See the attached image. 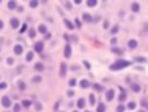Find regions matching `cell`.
<instances>
[{
  "label": "cell",
  "instance_id": "1",
  "mask_svg": "<svg viewBox=\"0 0 148 112\" xmlns=\"http://www.w3.org/2000/svg\"><path fill=\"white\" fill-rule=\"evenodd\" d=\"M131 65V62H128V60H117L115 63L110 65V70L112 71H118V70H121V68H126Z\"/></svg>",
  "mask_w": 148,
  "mask_h": 112
},
{
  "label": "cell",
  "instance_id": "2",
  "mask_svg": "<svg viewBox=\"0 0 148 112\" xmlns=\"http://www.w3.org/2000/svg\"><path fill=\"white\" fill-rule=\"evenodd\" d=\"M43 49H44V43H43V41H36V43H35V46H33V51H35V52L41 54Z\"/></svg>",
  "mask_w": 148,
  "mask_h": 112
},
{
  "label": "cell",
  "instance_id": "3",
  "mask_svg": "<svg viewBox=\"0 0 148 112\" xmlns=\"http://www.w3.org/2000/svg\"><path fill=\"white\" fill-rule=\"evenodd\" d=\"M2 106H3V107H11V98L10 96H3L2 98Z\"/></svg>",
  "mask_w": 148,
  "mask_h": 112
},
{
  "label": "cell",
  "instance_id": "4",
  "mask_svg": "<svg viewBox=\"0 0 148 112\" xmlns=\"http://www.w3.org/2000/svg\"><path fill=\"white\" fill-rule=\"evenodd\" d=\"M63 55L66 57V59H69V57H71V46H69V44L65 46V49H63Z\"/></svg>",
  "mask_w": 148,
  "mask_h": 112
},
{
  "label": "cell",
  "instance_id": "5",
  "mask_svg": "<svg viewBox=\"0 0 148 112\" xmlns=\"http://www.w3.org/2000/svg\"><path fill=\"white\" fill-rule=\"evenodd\" d=\"M114 98H115V92H114V90H107V92H106V100L112 101Z\"/></svg>",
  "mask_w": 148,
  "mask_h": 112
},
{
  "label": "cell",
  "instance_id": "6",
  "mask_svg": "<svg viewBox=\"0 0 148 112\" xmlns=\"http://www.w3.org/2000/svg\"><path fill=\"white\" fill-rule=\"evenodd\" d=\"M22 52H24V47L21 44H16L14 46V54H16V55H21Z\"/></svg>",
  "mask_w": 148,
  "mask_h": 112
},
{
  "label": "cell",
  "instance_id": "7",
  "mask_svg": "<svg viewBox=\"0 0 148 112\" xmlns=\"http://www.w3.org/2000/svg\"><path fill=\"white\" fill-rule=\"evenodd\" d=\"M128 47L129 49H136L137 47V41H136V40H129V41H128Z\"/></svg>",
  "mask_w": 148,
  "mask_h": 112
},
{
  "label": "cell",
  "instance_id": "8",
  "mask_svg": "<svg viewBox=\"0 0 148 112\" xmlns=\"http://www.w3.org/2000/svg\"><path fill=\"white\" fill-rule=\"evenodd\" d=\"M131 10H132L134 13H137L139 10H140V5L137 3V2H134V3H131Z\"/></svg>",
  "mask_w": 148,
  "mask_h": 112
},
{
  "label": "cell",
  "instance_id": "9",
  "mask_svg": "<svg viewBox=\"0 0 148 112\" xmlns=\"http://www.w3.org/2000/svg\"><path fill=\"white\" fill-rule=\"evenodd\" d=\"M38 32H39V33H47V27H46L44 25V24H41V25H38Z\"/></svg>",
  "mask_w": 148,
  "mask_h": 112
},
{
  "label": "cell",
  "instance_id": "10",
  "mask_svg": "<svg viewBox=\"0 0 148 112\" xmlns=\"http://www.w3.org/2000/svg\"><path fill=\"white\" fill-rule=\"evenodd\" d=\"M66 68H68V66H66L65 63L60 66V76H61V77H65V76H66Z\"/></svg>",
  "mask_w": 148,
  "mask_h": 112
},
{
  "label": "cell",
  "instance_id": "11",
  "mask_svg": "<svg viewBox=\"0 0 148 112\" xmlns=\"http://www.w3.org/2000/svg\"><path fill=\"white\" fill-rule=\"evenodd\" d=\"M10 24H11V27H13V29H19V21H17V19H11V22H10Z\"/></svg>",
  "mask_w": 148,
  "mask_h": 112
},
{
  "label": "cell",
  "instance_id": "12",
  "mask_svg": "<svg viewBox=\"0 0 148 112\" xmlns=\"http://www.w3.org/2000/svg\"><path fill=\"white\" fill-rule=\"evenodd\" d=\"M80 87H82V88H87V87H90V82H88L87 79H82V81H80Z\"/></svg>",
  "mask_w": 148,
  "mask_h": 112
},
{
  "label": "cell",
  "instance_id": "13",
  "mask_svg": "<svg viewBox=\"0 0 148 112\" xmlns=\"http://www.w3.org/2000/svg\"><path fill=\"white\" fill-rule=\"evenodd\" d=\"M77 107H79V109H84L85 107V100H84V98H80V100L77 101Z\"/></svg>",
  "mask_w": 148,
  "mask_h": 112
},
{
  "label": "cell",
  "instance_id": "14",
  "mask_svg": "<svg viewBox=\"0 0 148 112\" xmlns=\"http://www.w3.org/2000/svg\"><path fill=\"white\" fill-rule=\"evenodd\" d=\"M96 111H98V112H106V104L99 103V104H98V107H96Z\"/></svg>",
  "mask_w": 148,
  "mask_h": 112
},
{
  "label": "cell",
  "instance_id": "15",
  "mask_svg": "<svg viewBox=\"0 0 148 112\" xmlns=\"http://www.w3.org/2000/svg\"><path fill=\"white\" fill-rule=\"evenodd\" d=\"M82 19H84L85 22H93V19H91V16H90V14H87V13H85V14L82 16Z\"/></svg>",
  "mask_w": 148,
  "mask_h": 112
},
{
  "label": "cell",
  "instance_id": "16",
  "mask_svg": "<svg viewBox=\"0 0 148 112\" xmlns=\"http://www.w3.org/2000/svg\"><path fill=\"white\" fill-rule=\"evenodd\" d=\"M131 90H132V92H139V90H140V85H139V84H131Z\"/></svg>",
  "mask_w": 148,
  "mask_h": 112
},
{
  "label": "cell",
  "instance_id": "17",
  "mask_svg": "<svg viewBox=\"0 0 148 112\" xmlns=\"http://www.w3.org/2000/svg\"><path fill=\"white\" fill-rule=\"evenodd\" d=\"M35 70H36V71H39V73H41V71L44 70V65H43V63H36V65H35Z\"/></svg>",
  "mask_w": 148,
  "mask_h": 112
},
{
  "label": "cell",
  "instance_id": "18",
  "mask_svg": "<svg viewBox=\"0 0 148 112\" xmlns=\"http://www.w3.org/2000/svg\"><path fill=\"white\" fill-rule=\"evenodd\" d=\"M16 6H17V3H16V2H8V8H10V10H14Z\"/></svg>",
  "mask_w": 148,
  "mask_h": 112
},
{
  "label": "cell",
  "instance_id": "19",
  "mask_svg": "<svg viewBox=\"0 0 148 112\" xmlns=\"http://www.w3.org/2000/svg\"><path fill=\"white\" fill-rule=\"evenodd\" d=\"M21 106H24V107H30V106H32V101L25 100V101H22V104H21Z\"/></svg>",
  "mask_w": 148,
  "mask_h": 112
},
{
  "label": "cell",
  "instance_id": "20",
  "mask_svg": "<svg viewBox=\"0 0 148 112\" xmlns=\"http://www.w3.org/2000/svg\"><path fill=\"white\" fill-rule=\"evenodd\" d=\"M65 24H66V27H68V29H69V30H74V25H72V24H71V22H69L68 19H65Z\"/></svg>",
  "mask_w": 148,
  "mask_h": 112
},
{
  "label": "cell",
  "instance_id": "21",
  "mask_svg": "<svg viewBox=\"0 0 148 112\" xmlns=\"http://www.w3.org/2000/svg\"><path fill=\"white\" fill-rule=\"evenodd\" d=\"M93 87H95V90H98V92H103V90H104V87L101 85V84H95Z\"/></svg>",
  "mask_w": 148,
  "mask_h": 112
},
{
  "label": "cell",
  "instance_id": "22",
  "mask_svg": "<svg viewBox=\"0 0 148 112\" xmlns=\"http://www.w3.org/2000/svg\"><path fill=\"white\" fill-rule=\"evenodd\" d=\"M87 5H88V6H96V5H98V2H96V0H88Z\"/></svg>",
  "mask_w": 148,
  "mask_h": 112
},
{
  "label": "cell",
  "instance_id": "23",
  "mask_svg": "<svg viewBox=\"0 0 148 112\" xmlns=\"http://www.w3.org/2000/svg\"><path fill=\"white\" fill-rule=\"evenodd\" d=\"M32 81H33L35 84H39V82H41V81H43V79H41V76H35V77L32 79Z\"/></svg>",
  "mask_w": 148,
  "mask_h": 112
},
{
  "label": "cell",
  "instance_id": "24",
  "mask_svg": "<svg viewBox=\"0 0 148 112\" xmlns=\"http://www.w3.org/2000/svg\"><path fill=\"white\" fill-rule=\"evenodd\" d=\"M118 30H120V27H118V25H114V27H112V29H110V32H112V33H118Z\"/></svg>",
  "mask_w": 148,
  "mask_h": 112
},
{
  "label": "cell",
  "instance_id": "25",
  "mask_svg": "<svg viewBox=\"0 0 148 112\" xmlns=\"http://www.w3.org/2000/svg\"><path fill=\"white\" fill-rule=\"evenodd\" d=\"M88 101H90V104H95V103H96V98H95V95H90Z\"/></svg>",
  "mask_w": 148,
  "mask_h": 112
},
{
  "label": "cell",
  "instance_id": "26",
  "mask_svg": "<svg viewBox=\"0 0 148 112\" xmlns=\"http://www.w3.org/2000/svg\"><path fill=\"white\" fill-rule=\"evenodd\" d=\"M33 55H35L33 52H28V54H27V57H25V59H27V62H30V60H33Z\"/></svg>",
  "mask_w": 148,
  "mask_h": 112
},
{
  "label": "cell",
  "instance_id": "27",
  "mask_svg": "<svg viewBox=\"0 0 148 112\" xmlns=\"http://www.w3.org/2000/svg\"><path fill=\"white\" fill-rule=\"evenodd\" d=\"M112 52H114V54H121V49H118V47H112Z\"/></svg>",
  "mask_w": 148,
  "mask_h": 112
},
{
  "label": "cell",
  "instance_id": "28",
  "mask_svg": "<svg viewBox=\"0 0 148 112\" xmlns=\"http://www.w3.org/2000/svg\"><path fill=\"white\" fill-rule=\"evenodd\" d=\"M128 107H129V109H136V103H134V101L128 103Z\"/></svg>",
  "mask_w": 148,
  "mask_h": 112
},
{
  "label": "cell",
  "instance_id": "29",
  "mask_svg": "<svg viewBox=\"0 0 148 112\" xmlns=\"http://www.w3.org/2000/svg\"><path fill=\"white\" fill-rule=\"evenodd\" d=\"M25 30H27V24H22V25H21V30H19V32H21V33H24Z\"/></svg>",
  "mask_w": 148,
  "mask_h": 112
},
{
  "label": "cell",
  "instance_id": "30",
  "mask_svg": "<svg viewBox=\"0 0 148 112\" xmlns=\"http://www.w3.org/2000/svg\"><path fill=\"white\" fill-rule=\"evenodd\" d=\"M126 96H128V95H126V92H123V93L120 95V101H125V100H126Z\"/></svg>",
  "mask_w": 148,
  "mask_h": 112
},
{
  "label": "cell",
  "instance_id": "31",
  "mask_svg": "<svg viewBox=\"0 0 148 112\" xmlns=\"http://www.w3.org/2000/svg\"><path fill=\"white\" fill-rule=\"evenodd\" d=\"M117 112H125V106H123V104H120V106L117 107Z\"/></svg>",
  "mask_w": 148,
  "mask_h": 112
},
{
  "label": "cell",
  "instance_id": "32",
  "mask_svg": "<svg viewBox=\"0 0 148 112\" xmlns=\"http://www.w3.org/2000/svg\"><path fill=\"white\" fill-rule=\"evenodd\" d=\"M17 87H19L21 90H24V88H25V84H24V82H21V81H19V82H17Z\"/></svg>",
  "mask_w": 148,
  "mask_h": 112
},
{
  "label": "cell",
  "instance_id": "33",
  "mask_svg": "<svg viewBox=\"0 0 148 112\" xmlns=\"http://www.w3.org/2000/svg\"><path fill=\"white\" fill-rule=\"evenodd\" d=\"M30 6H32V8H36V6H38V2H35V0H32V2H30Z\"/></svg>",
  "mask_w": 148,
  "mask_h": 112
},
{
  "label": "cell",
  "instance_id": "34",
  "mask_svg": "<svg viewBox=\"0 0 148 112\" xmlns=\"http://www.w3.org/2000/svg\"><path fill=\"white\" fill-rule=\"evenodd\" d=\"M35 35H36L35 30H30V32H28V36H30V38H35Z\"/></svg>",
  "mask_w": 148,
  "mask_h": 112
},
{
  "label": "cell",
  "instance_id": "35",
  "mask_svg": "<svg viewBox=\"0 0 148 112\" xmlns=\"http://www.w3.org/2000/svg\"><path fill=\"white\" fill-rule=\"evenodd\" d=\"M76 84H77V81H76V79H71V81H69V85H71V87H74Z\"/></svg>",
  "mask_w": 148,
  "mask_h": 112
},
{
  "label": "cell",
  "instance_id": "36",
  "mask_svg": "<svg viewBox=\"0 0 148 112\" xmlns=\"http://www.w3.org/2000/svg\"><path fill=\"white\" fill-rule=\"evenodd\" d=\"M14 112H21V104H14Z\"/></svg>",
  "mask_w": 148,
  "mask_h": 112
},
{
  "label": "cell",
  "instance_id": "37",
  "mask_svg": "<svg viewBox=\"0 0 148 112\" xmlns=\"http://www.w3.org/2000/svg\"><path fill=\"white\" fill-rule=\"evenodd\" d=\"M136 60H137V62H142V63H143V62H147V59H143V57H139V59L136 57Z\"/></svg>",
  "mask_w": 148,
  "mask_h": 112
},
{
  "label": "cell",
  "instance_id": "38",
  "mask_svg": "<svg viewBox=\"0 0 148 112\" xmlns=\"http://www.w3.org/2000/svg\"><path fill=\"white\" fill-rule=\"evenodd\" d=\"M3 88H6V84H5V82H0V90H3Z\"/></svg>",
  "mask_w": 148,
  "mask_h": 112
},
{
  "label": "cell",
  "instance_id": "39",
  "mask_svg": "<svg viewBox=\"0 0 148 112\" xmlns=\"http://www.w3.org/2000/svg\"><path fill=\"white\" fill-rule=\"evenodd\" d=\"M35 107L38 109V111H41V109H43V107H41V104H39V103H36V104H35Z\"/></svg>",
  "mask_w": 148,
  "mask_h": 112
},
{
  "label": "cell",
  "instance_id": "40",
  "mask_svg": "<svg viewBox=\"0 0 148 112\" xmlns=\"http://www.w3.org/2000/svg\"><path fill=\"white\" fill-rule=\"evenodd\" d=\"M104 29H109V21H104Z\"/></svg>",
  "mask_w": 148,
  "mask_h": 112
},
{
  "label": "cell",
  "instance_id": "41",
  "mask_svg": "<svg viewBox=\"0 0 148 112\" xmlns=\"http://www.w3.org/2000/svg\"><path fill=\"white\" fill-rule=\"evenodd\" d=\"M3 29V21H0V30Z\"/></svg>",
  "mask_w": 148,
  "mask_h": 112
},
{
  "label": "cell",
  "instance_id": "42",
  "mask_svg": "<svg viewBox=\"0 0 148 112\" xmlns=\"http://www.w3.org/2000/svg\"><path fill=\"white\" fill-rule=\"evenodd\" d=\"M137 112H145V111H137Z\"/></svg>",
  "mask_w": 148,
  "mask_h": 112
},
{
  "label": "cell",
  "instance_id": "43",
  "mask_svg": "<svg viewBox=\"0 0 148 112\" xmlns=\"http://www.w3.org/2000/svg\"><path fill=\"white\" fill-rule=\"evenodd\" d=\"M147 109H148V104H147Z\"/></svg>",
  "mask_w": 148,
  "mask_h": 112
}]
</instances>
